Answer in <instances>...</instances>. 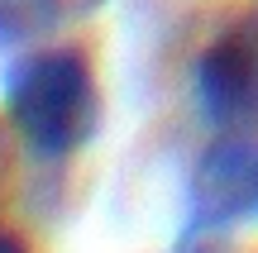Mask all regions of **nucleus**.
Listing matches in <instances>:
<instances>
[{
    "label": "nucleus",
    "instance_id": "obj_3",
    "mask_svg": "<svg viewBox=\"0 0 258 253\" xmlns=\"http://www.w3.org/2000/svg\"><path fill=\"white\" fill-rule=\"evenodd\" d=\"M191 239L258 220V134H215L191 172Z\"/></svg>",
    "mask_w": 258,
    "mask_h": 253
},
{
    "label": "nucleus",
    "instance_id": "obj_2",
    "mask_svg": "<svg viewBox=\"0 0 258 253\" xmlns=\"http://www.w3.org/2000/svg\"><path fill=\"white\" fill-rule=\"evenodd\" d=\"M196 105L215 134H258V10L234 15L196 57Z\"/></svg>",
    "mask_w": 258,
    "mask_h": 253
},
{
    "label": "nucleus",
    "instance_id": "obj_5",
    "mask_svg": "<svg viewBox=\"0 0 258 253\" xmlns=\"http://www.w3.org/2000/svg\"><path fill=\"white\" fill-rule=\"evenodd\" d=\"M0 253H29V244L15 234V229H5V225H0Z\"/></svg>",
    "mask_w": 258,
    "mask_h": 253
},
{
    "label": "nucleus",
    "instance_id": "obj_1",
    "mask_svg": "<svg viewBox=\"0 0 258 253\" xmlns=\"http://www.w3.org/2000/svg\"><path fill=\"white\" fill-rule=\"evenodd\" d=\"M5 120L34 158H77L101 129V86L91 57L72 43L19 57L5 81Z\"/></svg>",
    "mask_w": 258,
    "mask_h": 253
},
{
    "label": "nucleus",
    "instance_id": "obj_4",
    "mask_svg": "<svg viewBox=\"0 0 258 253\" xmlns=\"http://www.w3.org/2000/svg\"><path fill=\"white\" fill-rule=\"evenodd\" d=\"M62 10L67 0H0V48L34 43V38L53 34Z\"/></svg>",
    "mask_w": 258,
    "mask_h": 253
},
{
    "label": "nucleus",
    "instance_id": "obj_6",
    "mask_svg": "<svg viewBox=\"0 0 258 253\" xmlns=\"http://www.w3.org/2000/svg\"><path fill=\"white\" fill-rule=\"evenodd\" d=\"M67 5H82V10H91V5H105V0H67Z\"/></svg>",
    "mask_w": 258,
    "mask_h": 253
}]
</instances>
